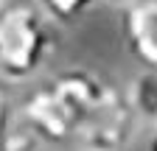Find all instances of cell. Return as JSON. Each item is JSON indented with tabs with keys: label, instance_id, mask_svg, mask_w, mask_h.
<instances>
[{
	"label": "cell",
	"instance_id": "obj_3",
	"mask_svg": "<svg viewBox=\"0 0 157 151\" xmlns=\"http://www.w3.org/2000/svg\"><path fill=\"white\" fill-rule=\"evenodd\" d=\"M23 123L31 137H42L48 143H70L76 134V115L67 95L53 79L39 84L23 101Z\"/></svg>",
	"mask_w": 157,
	"mask_h": 151
},
{
	"label": "cell",
	"instance_id": "obj_2",
	"mask_svg": "<svg viewBox=\"0 0 157 151\" xmlns=\"http://www.w3.org/2000/svg\"><path fill=\"white\" fill-rule=\"evenodd\" d=\"M135 120L137 118L132 115L126 95L118 87H112L104 101L87 115L73 143H78L84 151H124L132 137Z\"/></svg>",
	"mask_w": 157,
	"mask_h": 151
},
{
	"label": "cell",
	"instance_id": "obj_1",
	"mask_svg": "<svg viewBox=\"0 0 157 151\" xmlns=\"http://www.w3.org/2000/svg\"><path fill=\"white\" fill-rule=\"evenodd\" d=\"M53 48L48 17L34 0L0 3V76L23 81L42 67Z\"/></svg>",
	"mask_w": 157,
	"mask_h": 151
},
{
	"label": "cell",
	"instance_id": "obj_5",
	"mask_svg": "<svg viewBox=\"0 0 157 151\" xmlns=\"http://www.w3.org/2000/svg\"><path fill=\"white\" fill-rule=\"evenodd\" d=\"M124 95L135 118H143L151 126L157 123V70H143Z\"/></svg>",
	"mask_w": 157,
	"mask_h": 151
},
{
	"label": "cell",
	"instance_id": "obj_6",
	"mask_svg": "<svg viewBox=\"0 0 157 151\" xmlns=\"http://www.w3.org/2000/svg\"><path fill=\"white\" fill-rule=\"evenodd\" d=\"M34 3L42 9L45 17L51 20H59V23H76L101 0H34Z\"/></svg>",
	"mask_w": 157,
	"mask_h": 151
},
{
	"label": "cell",
	"instance_id": "obj_7",
	"mask_svg": "<svg viewBox=\"0 0 157 151\" xmlns=\"http://www.w3.org/2000/svg\"><path fill=\"white\" fill-rule=\"evenodd\" d=\"M0 143H3V145H0V151H36L31 140H11L9 134L0 140Z\"/></svg>",
	"mask_w": 157,
	"mask_h": 151
},
{
	"label": "cell",
	"instance_id": "obj_8",
	"mask_svg": "<svg viewBox=\"0 0 157 151\" xmlns=\"http://www.w3.org/2000/svg\"><path fill=\"white\" fill-rule=\"evenodd\" d=\"M9 115H11L9 101H6V95H3V90H0V140L9 134Z\"/></svg>",
	"mask_w": 157,
	"mask_h": 151
},
{
	"label": "cell",
	"instance_id": "obj_4",
	"mask_svg": "<svg viewBox=\"0 0 157 151\" xmlns=\"http://www.w3.org/2000/svg\"><path fill=\"white\" fill-rule=\"evenodd\" d=\"M121 31L132 59L146 70H157V0H124Z\"/></svg>",
	"mask_w": 157,
	"mask_h": 151
},
{
	"label": "cell",
	"instance_id": "obj_9",
	"mask_svg": "<svg viewBox=\"0 0 157 151\" xmlns=\"http://www.w3.org/2000/svg\"><path fill=\"white\" fill-rule=\"evenodd\" d=\"M149 151H157V123L151 129V140H149Z\"/></svg>",
	"mask_w": 157,
	"mask_h": 151
},
{
	"label": "cell",
	"instance_id": "obj_10",
	"mask_svg": "<svg viewBox=\"0 0 157 151\" xmlns=\"http://www.w3.org/2000/svg\"><path fill=\"white\" fill-rule=\"evenodd\" d=\"M121 3H124V0H121Z\"/></svg>",
	"mask_w": 157,
	"mask_h": 151
}]
</instances>
